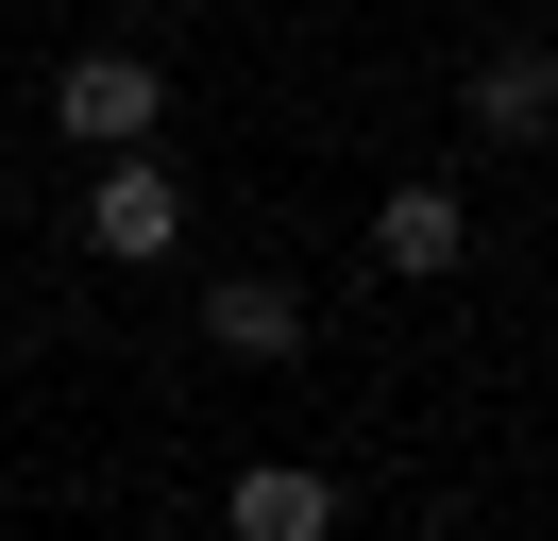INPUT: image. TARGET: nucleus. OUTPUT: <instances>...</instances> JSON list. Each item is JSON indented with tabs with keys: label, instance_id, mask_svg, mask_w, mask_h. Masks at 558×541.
I'll use <instances>...</instances> for the list:
<instances>
[{
	"label": "nucleus",
	"instance_id": "f03ea898",
	"mask_svg": "<svg viewBox=\"0 0 558 541\" xmlns=\"http://www.w3.org/2000/svg\"><path fill=\"white\" fill-rule=\"evenodd\" d=\"M85 254H119V270L186 254V187H170L153 153H102V187H85Z\"/></svg>",
	"mask_w": 558,
	"mask_h": 541
},
{
	"label": "nucleus",
	"instance_id": "f257e3e1",
	"mask_svg": "<svg viewBox=\"0 0 558 541\" xmlns=\"http://www.w3.org/2000/svg\"><path fill=\"white\" fill-rule=\"evenodd\" d=\"M153 119H170L153 51H69L51 68V135H69V153H153Z\"/></svg>",
	"mask_w": 558,
	"mask_h": 541
},
{
	"label": "nucleus",
	"instance_id": "423d86ee",
	"mask_svg": "<svg viewBox=\"0 0 558 541\" xmlns=\"http://www.w3.org/2000/svg\"><path fill=\"white\" fill-rule=\"evenodd\" d=\"M204 338H220V356H305V288L238 270V288H204Z\"/></svg>",
	"mask_w": 558,
	"mask_h": 541
},
{
	"label": "nucleus",
	"instance_id": "39448f33",
	"mask_svg": "<svg viewBox=\"0 0 558 541\" xmlns=\"http://www.w3.org/2000/svg\"><path fill=\"white\" fill-rule=\"evenodd\" d=\"M474 135H490V153H542V135H558V68L542 51H490L474 68Z\"/></svg>",
	"mask_w": 558,
	"mask_h": 541
},
{
	"label": "nucleus",
	"instance_id": "20e7f679",
	"mask_svg": "<svg viewBox=\"0 0 558 541\" xmlns=\"http://www.w3.org/2000/svg\"><path fill=\"white\" fill-rule=\"evenodd\" d=\"M457 254H474V220H457V187H389V203H373V270H389V288H440Z\"/></svg>",
	"mask_w": 558,
	"mask_h": 541
},
{
	"label": "nucleus",
	"instance_id": "7ed1b4c3",
	"mask_svg": "<svg viewBox=\"0 0 558 541\" xmlns=\"http://www.w3.org/2000/svg\"><path fill=\"white\" fill-rule=\"evenodd\" d=\"M220 525H238V541H339V473H305V457H254L238 491H220Z\"/></svg>",
	"mask_w": 558,
	"mask_h": 541
}]
</instances>
